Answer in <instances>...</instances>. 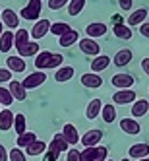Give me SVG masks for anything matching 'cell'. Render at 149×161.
I'll list each match as a JSON object with an SVG mask.
<instances>
[{
	"label": "cell",
	"mask_w": 149,
	"mask_h": 161,
	"mask_svg": "<svg viewBox=\"0 0 149 161\" xmlns=\"http://www.w3.org/2000/svg\"><path fill=\"white\" fill-rule=\"evenodd\" d=\"M49 146H52L54 149H58L60 153H64V152L68 153V146H70V144L66 142V138H64L62 132H60V134H54V136H52V142H51Z\"/></svg>",
	"instance_id": "cell-32"
},
{
	"label": "cell",
	"mask_w": 149,
	"mask_h": 161,
	"mask_svg": "<svg viewBox=\"0 0 149 161\" xmlns=\"http://www.w3.org/2000/svg\"><path fill=\"white\" fill-rule=\"evenodd\" d=\"M147 18V10L145 8H140V10H134V12L130 14V18L126 19V25L132 27V25H141L143 21Z\"/></svg>",
	"instance_id": "cell-20"
},
{
	"label": "cell",
	"mask_w": 149,
	"mask_h": 161,
	"mask_svg": "<svg viewBox=\"0 0 149 161\" xmlns=\"http://www.w3.org/2000/svg\"><path fill=\"white\" fill-rule=\"evenodd\" d=\"M62 136L66 138V142L70 146H76V144H79V140H82V136H79V132H77V128L74 124H64L62 126Z\"/></svg>",
	"instance_id": "cell-13"
},
{
	"label": "cell",
	"mask_w": 149,
	"mask_h": 161,
	"mask_svg": "<svg viewBox=\"0 0 149 161\" xmlns=\"http://www.w3.org/2000/svg\"><path fill=\"white\" fill-rule=\"evenodd\" d=\"M112 33H114V37H118L122 41L132 39V29L126 25V24H122V25H112Z\"/></svg>",
	"instance_id": "cell-33"
},
{
	"label": "cell",
	"mask_w": 149,
	"mask_h": 161,
	"mask_svg": "<svg viewBox=\"0 0 149 161\" xmlns=\"http://www.w3.org/2000/svg\"><path fill=\"white\" fill-rule=\"evenodd\" d=\"M107 31H109L107 24L93 21V24H89V25L85 27V35H87L89 39H101V37H105V35H107Z\"/></svg>",
	"instance_id": "cell-6"
},
{
	"label": "cell",
	"mask_w": 149,
	"mask_h": 161,
	"mask_svg": "<svg viewBox=\"0 0 149 161\" xmlns=\"http://www.w3.org/2000/svg\"><path fill=\"white\" fill-rule=\"evenodd\" d=\"M0 14H2V10H0Z\"/></svg>",
	"instance_id": "cell-54"
},
{
	"label": "cell",
	"mask_w": 149,
	"mask_h": 161,
	"mask_svg": "<svg viewBox=\"0 0 149 161\" xmlns=\"http://www.w3.org/2000/svg\"><path fill=\"white\" fill-rule=\"evenodd\" d=\"M141 70L149 76V58H143V60H141Z\"/></svg>",
	"instance_id": "cell-48"
},
{
	"label": "cell",
	"mask_w": 149,
	"mask_h": 161,
	"mask_svg": "<svg viewBox=\"0 0 149 161\" xmlns=\"http://www.w3.org/2000/svg\"><path fill=\"white\" fill-rule=\"evenodd\" d=\"M41 16V0H29L25 8H21V18L24 19H37Z\"/></svg>",
	"instance_id": "cell-2"
},
{
	"label": "cell",
	"mask_w": 149,
	"mask_h": 161,
	"mask_svg": "<svg viewBox=\"0 0 149 161\" xmlns=\"http://www.w3.org/2000/svg\"><path fill=\"white\" fill-rule=\"evenodd\" d=\"M147 111H149V101L147 99H136V103H132V117L134 119L145 117Z\"/></svg>",
	"instance_id": "cell-21"
},
{
	"label": "cell",
	"mask_w": 149,
	"mask_h": 161,
	"mask_svg": "<svg viewBox=\"0 0 149 161\" xmlns=\"http://www.w3.org/2000/svg\"><path fill=\"white\" fill-rule=\"evenodd\" d=\"M110 56H107V54H99V56H95L93 60H91V72L93 74H99V72H103V70H107V68L110 66Z\"/></svg>",
	"instance_id": "cell-14"
},
{
	"label": "cell",
	"mask_w": 149,
	"mask_h": 161,
	"mask_svg": "<svg viewBox=\"0 0 149 161\" xmlns=\"http://www.w3.org/2000/svg\"><path fill=\"white\" fill-rule=\"evenodd\" d=\"M77 47L83 54H89V56H99V53H101L99 43L95 39H89V37H83L82 41H77Z\"/></svg>",
	"instance_id": "cell-3"
},
{
	"label": "cell",
	"mask_w": 149,
	"mask_h": 161,
	"mask_svg": "<svg viewBox=\"0 0 149 161\" xmlns=\"http://www.w3.org/2000/svg\"><path fill=\"white\" fill-rule=\"evenodd\" d=\"M45 80H47V74L41 72V70H35L33 74H29L21 84H24L25 89H35V87H39V86L45 84Z\"/></svg>",
	"instance_id": "cell-7"
},
{
	"label": "cell",
	"mask_w": 149,
	"mask_h": 161,
	"mask_svg": "<svg viewBox=\"0 0 149 161\" xmlns=\"http://www.w3.org/2000/svg\"><path fill=\"white\" fill-rule=\"evenodd\" d=\"M2 33H4V24H2V19H0V37H2Z\"/></svg>",
	"instance_id": "cell-49"
},
{
	"label": "cell",
	"mask_w": 149,
	"mask_h": 161,
	"mask_svg": "<svg viewBox=\"0 0 149 161\" xmlns=\"http://www.w3.org/2000/svg\"><path fill=\"white\" fill-rule=\"evenodd\" d=\"M10 155V161H27V155L24 149H19V147H14V149H10L8 152Z\"/></svg>",
	"instance_id": "cell-38"
},
{
	"label": "cell",
	"mask_w": 149,
	"mask_h": 161,
	"mask_svg": "<svg viewBox=\"0 0 149 161\" xmlns=\"http://www.w3.org/2000/svg\"><path fill=\"white\" fill-rule=\"evenodd\" d=\"M132 58H134V53L130 49H120L116 54H114V66L124 68V66H128L132 62Z\"/></svg>",
	"instance_id": "cell-17"
},
{
	"label": "cell",
	"mask_w": 149,
	"mask_h": 161,
	"mask_svg": "<svg viewBox=\"0 0 149 161\" xmlns=\"http://www.w3.org/2000/svg\"><path fill=\"white\" fill-rule=\"evenodd\" d=\"M120 130L126 132V134H130V136H137L141 132V126H140V122H137L136 119L126 117V119L120 120Z\"/></svg>",
	"instance_id": "cell-12"
},
{
	"label": "cell",
	"mask_w": 149,
	"mask_h": 161,
	"mask_svg": "<svg viewBox=\"0 0 149 161\" xmlns=\"http://www.w3.org/2000/svg\"><path fill=\"white\" fill-rule=\"evenodd\" d=\"M82 86L83 87H89V89H97V87L103 86V78L99 74H93V72L83 74L82 76Z\"/></svg>",
	"instance_id": "cell-16"
},
{
	"label": "cell",
	"mask_w": 149,
	"mask_h": 161,
	"mask_svg": "<svg viewBox=\"0 0 149 161\" xmlns=\"http://www.w3.org/2000/svg\"><path fill=\"white\" fill-rule=\"evenodd\" d=\"M77 39H79V33L76 29H70L68 33H64V35L58 39V45L64 47V49H68V47H72L74 43H77Z\"/></svg>",
	"instance_id": "cell-27"
},
{
	"label": "cell",
	"mask_w": 149,
	"mask_h": 161,
	"mask_svg": "<svg viewBox=\"0 0 149 161\" xmlns=\"http://www.w3.org/2000/svg\"><path fill=\"white\" fill-rule=\"evenodd\" d=\"M74 68L72 66H60L58 70H56V74H54V80L58 84H64V82H70V80L74 78Z\"/></svg>",
	"instance_id": "cell-23"
},
{
	"label": "cell",
	"mask_w": 149,
	"mask_h": 161,
	"mask_svg": "<svg viewBox=\"0 0 149 161\" xmlns=\"http://www.w3.org/2000/svg\"><path fill=\"white\" fill-rule=\"evenodd\" d=\"M6 66H8V70L10 72H25V60L21 58V56H8L6 58Z\"/></svg>",
	"instance_id": "cell-18"
},
{
	"label": "cell",
	"mask_w": 149,
	"mask_h": 161,
	"mask_svg": "<svg viewBox=\"0 0 149 161\" xmlns=\"http://www.w3.org/2000/svg\"><path fill=\"white\" fill-rule=\"evenodd\" d=\"M140 33H141L143 37H147V39H149V21H143V24L140 25Z\"/></svg>",
	"instance_id": "cell-44"
},
{
	"label": "cell",
	"mask_w": 149,
	"mask_h": 161,
	"mask_svg": "<svg viewBox=\"0 0 149 161\" xmlns=\"http://www.w3.org/2000/svg\"><path fill=\"white\" fill-rule=\"evenodd\" d=\"M58 155H60V152L58 149H54L52 146H49L47 147V152H45V161H58Z\"/></svg>",
	"instance_id": "cell-39"
},
{
	"label": "cell",
	"mask_w": 149,
	"mask_h": 161,
	"mask_svg": "<svg viewBox=\"0 0 149 161\" xmlns=\"http://www.w3.org/2000/svg\"><path fill=\"white\" fill-rule=\"evenodd\" d=\"M51 21L49 19H39V21H35V25H33V29L29 31V35L35 39V41H39V39H43L45 35H49L51 33Z\"/></svg>",
	"instance_id": "cell-5"
},
{
	"label": "cell",
	"mask_w": 149,
	"mask_h": 161,
	"mask_svg": "<svg viewBox=\"0 0 149 161\" xmlns=\"http://www.w3.org/2000/svg\"><path fill=\"white\" fill-rule=\"evenodd\" d=\"M47 144H45L43 140H35L29 147H25V155H29V157H37V155H41V153H45L47 152Z\"/></svg>",
	"instance_id": "cell-25"
},
{
	"label": "cell",
	"mask_w": 149,
	"mask_h": 161,
	"mask_svg": "<svg viewBox=\"0 0 149 161\" xmlns=\"http://www.w3.org/2000/svg\"><path fill=\"white\" fill-rule=\"evenodd\" d=\"M101 119H103V122H107V124H110V122L116 120V109H114L112 103H109V105H103Z\"/></svg>",
	"instance_id": "cell-30"
},
{
	"label": "cell",
	"mask_w": 149,
	"mask_h": 161,
	"mask_svg": "<svg viewBox=\"0 0 149 161\" xmlns=\"http://www.w3.org/2000/svg\"><path fill=\"white\" fill-rule=\"evenodd\" d=\"M85 2H87V0H70V4H68V14H70V16L82 14L83 8H85Z\"/></svg>",
	"instance_id": "cell-35"
},
{
	"label": "cell",
	"mask_w": 149,
	"mask_h": 161,
	"mask_svg": "<svg viewBox=\"0 0 149 161\" xmlns=\"http://www.w3.org/2000/svg\"><path fill=\"white\" fill-rule=\"evenodd\" d=\"M101 111H103V101L101 99H91L89 105H87V109H85V117L89 120H95L99 114H101Z\"/></svg>",
	"instance_id": "cell-19"
},
{
	"label": "cell",
	"mask_w": 149,
	"mask_h": 161,
	"mask_svg": "<svg viewBox=\"0 0 149 161\" xmlns=\"http://www.w3.org/2000/svg\"><path fill=\"white\" fill-rule=\"evenodd\" d=\"M66 4H70V0H49V8L51 10H60Z\"/></svg>",
	"instance_id": "cell-41"
},
{
	"label": "cell",
	"mask_w": 149,
	"mask_h": 161,
	"mask_svg": "<svg viewBox=\"0 0 149 161\" xmlns=\"http://www.w3.org/2000/svg\"><path fill=\"white\" fill-rule=\"evenodd\" d=\"M35 140H39L35 132H25V134L18 136L16 144H18V147H19V149H24V147H29V146H31L33 142H35Z\"/></svg>",
	"instance_id": "cell-31"
},
{
	"label": "cell",
	"mask_w": 149,
	"mask_h": 161,
	"mask_svg": "<svg viewBox=\"0 0 149 161\" xmlns=\"http://www.w3.org/2000/svg\"><path fill=\"white\" fill-rule=\"evenodd\" d=\"M14 37H16V33L6 29V31L2 33V37H0V51H2V53L12 51V49H14Z\"/></svg>",
	"instance_id": "cell-24"
},
{
	"label": "cell",
	"mask_w": 149,
	"mask_h": 161,
	"mask_svg": "<svg viewBox=\"0 0 149 161\" xmlns=\"http://www.w3.org/2000/svg\"><path fill=\"white\" fill-rule=\"evenodd\" d=\"M109 149L105 146H95V147H85L82 152V161H107Z\"/></svg>",
	"instance_id": "cell-1"
},
{
	"label": "cell",
	"mask_w": 149,
	"mask_h": 161,
	"mask_svg": "<svg viewBox=\"0 0 149 161\" xmlns=\"http://www.w3.org/2000/svg\"><path fill=\"white\" fill-rule=\"evenodd\" d=\"M70 29H72V27L68 25L66 21H54V24L51 25V33H52V35H58V37H62L64 33H68Z\"/></svg>",
	"instance_id": "cell-36"
},
{
	"label": "cell",
	"mask_w": 149,
	"mask_h": 161,
	"mask_svg": "<svg viewBox=\"0 0 149 161\" xmlns=\"http://www.w3.org/2000/svg\"><path fill=\"white\" fill-rule=\"evenodd\" d=\"M62 62H64V56L58 54V53H52V56H51V64H49V70H52V68H60Z\"/></svg>",
	"instance_id": "cell-40"
},
{
	"label": "cell",
	"mask_w": 149,
	"mask_h": 161,
	"mask_svg": "<svg viewBox=\"0 0 149 161\" xmlns=\"http://www.w3.org/2000/svg\"><path fill=\"white\" fill-rule=\"evenodd\" d=\"M8 89H10V93H12L14 99H18V101H25L27 99V89L24 87L21 82H18V80H12Z\"/></svg>",
	"instance_id": "cell-15"
},
{
	"label": "cell",
	"mask_w": 149,
	"mask_h": 161,
	"mask_svg": "<svg viewBox=\"0 0 149 161\" xmlns=\"http://www.w3.org/2000/svg\"><path fill=\"white\" fill-rule=\"evenodd\" d=\"M122 24H124V18L120 14H114L112 16V25H122Z\"/></svg>",
	"instance_id": "cell-47"
},
{
	"label": "cell",
	"mask_w": 149,
	"mask_h": 161,
	"mask_svg": "<svg viewBox=\"0 0 149 161\" xmlns=\"http://www.w3.org/2000/svg\"><path fill=\"white\" fill-rule=\"evenodd\" d=\"M0 111H2V103H0Z\"/></svg>",
	"instance_id": "cell-52"
},
{
	"label": "cell",
	"mask_w": 149,
	"mask_h": 161,
	"mask_svg": "<svg viewBox=\"0 0 149 161\" xmlns=\"http://www.w3.org/2000/svg\"><path fill=\"white\" fill-rule=\"evenodd\" d=\"M14 130L18 132V136H21V134L27 132V120H25V117L21 113H18L16 119H14Z\"/></svg>",
	"instance_id": "cell-34"
},
{
	"label": "cell",
	"mask_w": 149,
	"mask_h": 161,
	"mask_svg": "<svg viewBox=\"0 0 149 161\" xmlns=\"http://www.w3.org/2000/svg\"><path fill=\"white\" fill-rule=\"evenodd\" d=\"M122 161H132V159H128V157H124V159H122Z\"/></svg>",
	"instance_id": "cell-51"
},
{
	"label": "cell",
	"mask_w": 149,
	"mask_h": 161,
	"mask_svg": "<svg viewBox=\"0 0 149 161\" xmlns=\"http://www.w3.org/2000/svg\"><path fill=\"white\" fill-rule=\"evenodd\" d=\"M101 140H103V130L93 128V130H87V132L82 136L79 144H83V147H95V146H99Z\"/></svg>",
	"instance_id": "cell-4"
},
{
	"label": "cell",
	"mask_w": 149,
	"mask_h": 161,
	"mask_svg": "<svg viewBox=\"0 0 149 161\" xmlns=\"http://www.w3.org/2000/svg\"><path fill=\"white\" fill-rule=\"evenodd\" d=\"M16 99L12 97V93H10V89H6V87H2L0 86V103H2V105H6V109L12 105Z\"/></svg>",
	"instance_id": "cell-37"
},
{
	"label": "cell",
	"mask_w": 149,
	"mask_h": 161,
	"mask_svg": "<svg viewBox=\"0 0 149 161\" xmlns=\"http://www.w3.org/2000/svg\"><path fill=\"white\" fill-rule=\"evenodd\" d=\"M137 161H149V157H145V159H137Z\"/></svg>",
	"instance_id": "cell-50"
},
{
	"label": "cell",
	"mask_w": 149,
	"mask_h": 161,
	"mask_svg": "<svg viewBox=\"0 0 149 161\" xmlns=\"http://www.w3.org/2000/svg\"><path fill=\"white\" fill-rule=\"evenodd\" d=\"M27 43H29V31L27 29H18L16 37H14V49L19 51V49H24Z\"/></svg>",
	"instance_id": "cell-28"
},
{
	"label": "cell",
	"mask_w": 149,
	"mask_h": 161,
	"mask_svg": "<svg viewBox=\"0 0 149 161\" xmlns=\"http://www.w3.org/2000/svg\"><path fill=\"white\" fill-rule=\"evenodd\" d=\"M118 4H120L122 10H130L134 6V0H118Z\"/></svg>",
	"instance_id": "cell-45"
},
{
	"label": "cell",
	"mask_w": 149,
	"mask_h": 161,
	"mask_svg": "<svg viewBox=\"0 0 149 161\" xmlns=\"http://www.w3.org/2000/svg\"><path fill=\"white\" fill-rule=\"evenodd\" d=\"M4 82H12V72L8 68H0V84Z\"/></svg>",
	"instance_id": "cell-43"
},
{
	"label": "cell",
	"mask_w": 149,
	"mask_h": 161,
	"mask_svg": "<svg viewBox=\"0 0 149 161\" xmlns=\"http://www.w3.org/2000/svg\"><path fill=\"white\" fill-rule=\"evenodd\" d=\"M0 161H10V155H8V152H6V147L0 144Z\"/></svg>",
	"instance_id": "cell-46"
},
{
	"label": "cell",
	"mask_w": 149,
	"mask_h": 161,
	"mask_svg": "<svg viewBox=\"0 0 149 161\" xmlns=\"http://www.w3.org/2000/svg\"><path fill=\"white\" fill-rule=\"evenodd\" d=\"M128 157L130 159H145L149 157V144L145 142H137L128 149Z\"/></svg>",
	"instance_id": "cell-11"
},
{
	"label": "cell",
	"mask_w": 149,
	"mask_h": 161,
	"mask_svg": "<svg viewBox=\"0 0 149 161\" xmlns=\"http://www.w3.org/2000/svg\"><path fill=\"white\" fill-rule=\"evenodd\" d=\"M136 91L134 89H118L116 93L112 95L116 105H128V103H136Z\"/></svg>",
	"instance_id": "cell-9"
},
{
	"label": "cell",
	"mask_w": 149,
	"mask_h": 161,
	"mask_svg": "<svg viewBox=\"0 0 149 161\" xmlns=\"http://www.w3.org/2000/svg\"><path fill=\"white\" fill-rule=\"evenodd\" d=\"M51 56H52V53H49V51H41L39 54H37V58H35V68L37 70H49V64H51Z\"/></svg>",
	"instance_id": "cell-26"
},
{
	"label": "cell",
	"mask_w": 149,
	"mask_h": 161,
	"mask_svg": "<svg viewBox=\"0 0 149 161\" xmlns=\"http://www.w3.org/2000/svg\"><path fill=\"white\" fill-rule=\"evenodd\" d=\"M66 161H82V152L77 149H68V155H66Z\"/></svg>",
	"instance_id": "cell-42"
},
{
	"label": "cell",
	"mask_w": 149,
	"mask_h": 161,
	"mask_svg": "<svg viewBox=\"0 0 149 161\" xmlns=\"http://www.w3.org/2000/svg\"><path fill=\"white\" fill-rule=\"evenodd\" d=\"M14 119H16V114L6 109V111H0V130H10V128H14Z\"/></svg>",
	"instance_id": "cell-22"
},
{
	"label": "cell",
	"mask_w": 149,
	"mask_h": 161,
	"mask_svg": "<svg viewBox=\"0 0 149 161\" xmlns=\"http://www.w3.org/2000/svg\"><path fill=\"white\" fill-rule=\"evenodd\" d=\"M2 24L6 25V29L8 31H12V29H18V25H19V18H18V14L14 12L12 8H6V10H2Z\"/></svg>",
	"instance_id": "cell-10"
},
{
	"label": "cell",
	"mask_w": 149,
	"mask_h": 161,
	"mask_svg": "<svg viewBox=\"0 0 149 161\" xmlns=\"http://www.w3.org/2000/svg\"><path fill=\"white\" fill-rule=\"evenodd\" d=\"M39 49H41V47H39L37 41H29L24 49L18 51V56H21V58H25V56H37V54H39Z\"/></svg>",
	"instance_id": "cell-29"
},
{
	"label": "cell",
	"mask_w": 149,
	"mask_h": 161,
	"mask_svg": "<svg viewBox=\"0 0 149 161\" xmlns=\"http://www.w3.org/2000/svg\"><path fill=\"white\" fill-rule=\"evenodd\" d=\"M107 161H114V159H107Z\"/></svg>",
	"instance_id": "cell-53"
},
{
	"label": "cell",
	"mask_w": 149,
	"mask_h": 161,
	"mask_svg": "<svg viewBox=\"0 0 149 161\" xmlns=\"http://www.w3.org/2000/svg\"><path fill=\"white\" fill-rule=\"evenodd\" d=\"M134 82H136V80H134L132 74H114L110 78V84L114 87H118V89H132Z\"/></svg>",
	"instance_id": "cell-8"
}]
</instances>
